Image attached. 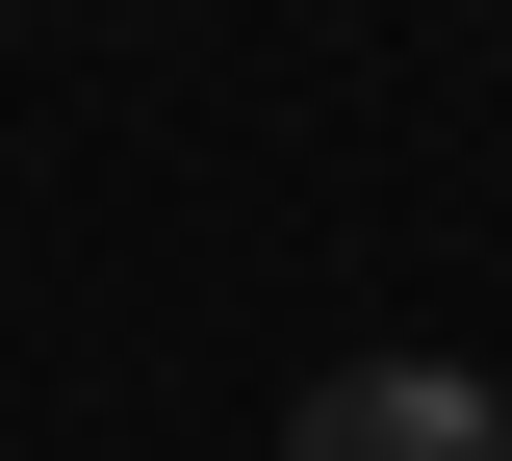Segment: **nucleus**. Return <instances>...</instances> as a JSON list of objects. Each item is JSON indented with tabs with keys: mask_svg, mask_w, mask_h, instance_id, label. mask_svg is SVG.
Here are the masks:
<instances>
[{
	"mask_svg": "<svg viewBox=\"0 0 512 461\" xmlns=\"http://www.w3.org/2000/svg\"><path fill=\"white\" fill-rule=\"evenodd\" d=\"M282 461H512V385H461V359H333V385L282 410Z\"/></svg>",
	"mask_w": 512,
	"mask_h": 461,
	"instance_id": "1",
	"label": "nucleus"
}]
</instances>
